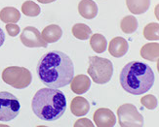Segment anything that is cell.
<instances>
[{
	"label": "cell",
	"mask_w": 159,
	"mask_h": 127,
	"mask_svg": "<svg viewBox=\"0 0 159 127\" xmlns=\"http://www.w3.org/2000/svg\"><path fill=\"white\" fill-rule=\"evenodd\" d=\"M37 76L45 86L61 88L70 84L74 77V65L66 53L52 51L45 53L37 63Z\"/></svg>",
	"instance_id": "1"
},
{
	"label": "cell",
	"mask_w": 159,
	"mask_h": 127,
	"mask_svg": "<svg viewBox=\"0 0 159 127\" xmlns=\"http://www.w3.org/2000/svg\"><path fill=\"white\" fill-rule=\"evenodd\" d=\"M31 109L41 121H55L63 116L66 110V96L58 88H41L32 98Z\"/></svg>",
	"instance_id": "2"
},
{
	"label": "cell",
	"mask_w": 159,
	"mask_h": 127,
	"mask_svg": "<svg viewBox=\"0 0 159 127\" xmlns=\"http://www.w3.org/2000/svg\"><path fill=\"white\" fill-rule=\"evenodd\" d=\"M154 73L148 64L140 61L129 62L120 72L122 88L133 95L147 93L154 83Z\"/></svg>",
	"instance_id": "3"
},
{
	"label": "cell",
	"mask_w": 159,
	"mask_h": 127,
	"mask_svg": "<svg viewBox=\"0 0 159 127\" xmlns=\"http://www.w3.org/2000/svg\"><path fill=\"white\" fill-rule=\"evenodd\" d=\"M87 72L94 83L99 84L107 83L113 75V64L107 58L90 56Z\"/></svg>",
	"instance_id": "4"
},
{
	"label": "cell",
	"mask_w": 159,
	"mask_h": 127,
	"mask_svg": "<svg viewBox=\"0 0 159 127\" xmlns=\"http://www.w3.org/2000/svg\"><path fill=\"white\" fill-rule=\"evenodd\" d=\"M2 80L14 88L23 89L30 86L32 77L30 70L25 67L9 66L3 70Z\"/></svg>",
	"instance_id": "5"
},
{
	"label": "cell",
	"mask_w": 159,
	"mask_h": 127,
	"mask_svg": "<svg viewBox=\"0 0 159 127\" xmlns=\"http://www.w3.org/2000/svg\"><path fill=\"white\" fill-rule=\"evenodd\" d=\"M20 104L18 98L8 91L0 92V121H11L20 115Z\"/></svg>",
	"instance_id": "6"
},
{
	"label": "cell",
	"mask_w": 159,
	"mask_h": 127,
	"mask_svg": "<svg viewBox=\"0 0 159 127\" xmlns=\"http://www.w3.org/2000/svg\"><path fill=\"white\" fill-rule=\"evenodd\" d=\"M118 121L121 127H142L143 116L138 112L133 104H123L117 109Z\"/></svg>",
	"instance_id": "7"
},
{
	"label": "cell",
	"mask_w": 159,
	"mask_h": 127,
	"mask_svg": "<svg viewBox=\"0 0 159 127\" xmlns=\"http://www.w3.org/2000/svg\"><path fill=\"white\" fill-rule=\"evenodd\" d=\"M20 42L27 48H46L47 43L43 40L37 28L26 26L20 36Z\"/></svg>",
	"instance_id": "8"
},
{
	"label": "cell",
	"mask_w": 159,
	"mask_h": 127,
	"mask_svg": "<svg viewBox=\"0 0 159 127\" xmlns=\"http://www.w3.org/2000/svg\"><path fill=\"white\" fill-rule=\"evenodd\" d=\"M94 121L98 127H112L116 123V117L112 111L107 108L98 109L94 112Z\"/></svg>",
	"instance_id": "9"
},
{
	"label": "cell",
	"mask_w": 159,
	"mask_h": 127,
	"mask_svg": "<svg viewBox=\"0 0 159 127\" xmlns=\"http://www.w3.org/2000/svg\"><path fill=\"white\" fill-rule=\"evenodd\" d=\"M108 52L113 57H122L128 52V43L123 37H114L110 40L108 45Z\"/></svg>",
	"instance_id": "10"
},
{
	"label": "cell",
	"mask_w": 159,
	"mask_h": 127,
	"mask_svg": "<svg viewBox=\"0 0 159 127\" xmlns=\"http://www.w3.org/2000/svg\"><path fill=\"white\" fill-rule=\"evenodd\" d=\"M91 87V81L86 75H78L73 77L72 81L70 82V88L75 94H83L86 93Z\"/></svg>",
	"instance_id": "11"
},
{
	"label": "cell",
	"mask_w": 159,
	"mask_h": 127,
	"mask_svg": "<svg viewBox=\"0 0 159 127\" xmlns=\"http://www.w3.org/2000/svg\"><path fill=\"white\" fill-rule=\"evenodd\" d=\"M70 111L75 116H86L90 111V104L84 97H74L70 103Z\"/></svg>",
	"instance_id": "12"
},
{
	"label": "cell",
	"mask_w": 159,
	"mask_h": 127,
	"mask_svg": "<svg viewBox=\"0 0 159 127\" xmlns=\"http://www.w3.org/2000/svg\"><path fill=\"white\" fill-rule=\"evenodd\" d=\"M78 12L84 19H92L98 15V6L93 0H81L78 4Z\"/></svg>",
	"instance_id": "13"
},
{
	"label": "cell",
	"mask_w": 159,
	"mask_h": 127,
	"mask_svg": "<svg viewBox=\"0 0 159 127\" xmlns=\"http://www.w3.org/2000/svg\"><path fill=\"white\" fill-rule=\"evenodd\" d=\"M61 35H63V30H61V26L57 24H50L46 26L41 33V36L47 44L55 43V42L59 41Z\"/></svg>",
	"instance_id": "14"
},
{
	"label": "cell",
	"mask_w": 159,
	"mask_h": 127,
	"mask_svg": "<svg viewBox=\"0 0 159 127\" xmlns=\"http://www.w3.org/2000/svg\"><path fill=\"white\" fill-rule=\"evenodd\" d=\"M141 56L149 61H158L159 57V45L158 43H148L143 45L141 49Z\"/></svg>",
	"instance_id": "15"
},
{
	"label": "cell",
	"mask_w": 159,
	"mask_h": 127,
	"mask_svg": "<svg viewBox=\"0 0 159 127\" xmlns=\"http://www.w3.org/2000/svg\"><path fill=\"white\" fill-rule=\"evenodd\" d=\"M129 11L134 15L146 13L150 5V0H126Z\"/></svg>",
	"instance_id": "16"
},
{
	"label": "cell",
	"mask_w": 159,
	"mask_h": 127,
	"mask_svg": "<svg viewBox=\"0 0 159 127\" xmlns=\"http://www.w3.org/2000/svg\"><path fill=\"white\" fill-rule=\"evenodd\" d=\"M20 19V13L14 7H5L0 11V19L5 23H16Z\"/></svg>",
	"instance_id": "17"
},
{
	"label": "cell",
	"mask_w": 159,
	"mask_h": 127,
	"mask_svg": "<svg viewBox=\"0 0 159 127\" xmlns=\"http://www.w3.org/2000/svg\"><path fill=\"white\" fill-rule=\"evenodd\" d=\"M107 39L103 35L96 33L90 39V46L92 50L97 53H102L107 50Z\"/></svg>",
	"instance_id": "18"
},
{
	"label": "cell",
	"mask_w": 159,
	"mask_h": 127,
	"mask_svg": "<svg viewBox=\"0 0 159 127\" xmlns=\"http://www.w3.org/2000/svg\"><path fill=\"white\" fill-rule=\"evenodd\" d=\"M72 34L75 38L79 40H87L91 36L92 30L87 24L84 23H76L72 26Z\"/></svg>",
	"instance_id": "19"
},
{
	"label": "cell",
	"mask_w": 159,
	"mask_h": 127,
	"mask_svg": "<svg viewBox=\"0 0 159 127\" xmlns=\"http://www.w3.org/2000/svg\"><path fill=\"white\" fill-rule=\"evenodd\" d=\"M121 30L126 34H132L138 29V19L134 16H126L120 23Z\"/></svg>",
	"instance_id": "20"
},
{
	"label": "cell",
	"mask_w": 159,
	"mask_h": 127,
	"mask_svg": "<svg viewBox=\"0 0 159 127\" xmlns=\"http://www.w3.org/2000/svg\"><path fill=\"white\" fill-rule=\"evenodd\" d=\"M22 12L27 17H37L41 12V9L35 2L29 0L22 5Z\"/></svg>",
	"instance_id": "21"
},
{
	"label": "cell",
	"mask_w": 159,
	"mask_h": 127,
	"mask_svg": "<svg viewBox=\"0 0 159 127\" xmlns=\"http://www.w3.org/2000/svg\"><path fill=\"white\" fill-rule=\"evenodd\" d=\"M159 25L156 23H150L147 24L143 28V36L147 40H153L158 41L159 39Z\"/></svg>",
	"instance_id": "22"
},
{
	"label": "cell",
	"mask_w": 159,
	"mask_h": 127,
	"mask_svg": "<svg viewBox=\"0 0 159 127\" xmlns=\"http://www.w3.org/2000/svg\"><path fill=\"white\" fill-rule=\"evenodd\" d=\"M141 104L148 110H154V109H156L158 103H157L156 97L154 95L148 94V95H144L143 97H142Z\"/></svg>",
	"instance_id": "23"
},
{
	"label": "cell",
	"mask_w": 159,
	"mask_h": 127,
	"mask_svg": "<svg viewBox=\"0 0 159 127\" xmlns=\"http://www.w3.org/2000/svg\"><path fill=\"white\" fill-rule=\"evenodd\" d=\"M5 28H6L7 33H8L9 36H11V37L17 36V35L20 31V26L18 24H16V23H7L6 26H5Z\"/></svg>",
	"instance_id": "24"
},
{
	"label": "cell",
	"mask_w": 159,
	"mask_h": 127,
	"mask_svg": "<svg viewBox=\"0 0 159 127\" xmlns=\"http://www.w3.org/2000/svg\"><path fill=\"white\" fill-rule=\"evenodd\" d=\"M74 127H87V126H89V127H93L94 126V124L91 122V121H89V119H87V118H81V119H78V121L74 123V125H73Z\"/></svg>",
	"instance_id": "25"
},
{
	"label": "cell",
	"mask_w": 159,
	"mask_h": 127,
	"mask_svg": "<svg viewBox=\"0 0 159 127\" xmlns=\"http://www.w3.org/2000/svg\"><path fill=\"white\" fill-rule=\"evenodd\" d=\"M5 42V33L2 30V28L0 27V47H1Z\"/></svg>",
	"instance_id": "26"
},
{
	"label": "cell",
	"mask_w": 159,
	"mask_h": 127,
	"mask_svg": "<svg viewBox=\"0 0 159 127\" xmlns=\"http://www.w3.org/2000/svg\"><path fill=\"white\" fill-rule=\"evenodd\" d=\"M38 2L42 3V4H48V3H52V2H55L56 0H37Z\"/></svg>",
	"instance_id": "27"
}]
</instances>
